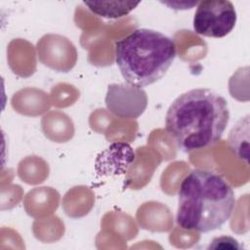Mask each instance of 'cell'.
Segmentation results:
<instances>
[{
    "instance_id": "6da1fadb",
    "label": "cell",
    "mask_w": 250,
    "mask_h": 250,
    "mask_svg": "<svg viewBox=\"0 0 250 250\" xmlns=\"http://www.w3.org/2000/svg\"><path fill=\"white\" fill-rule=\"evenodd\" d=\"M229 120L227 100L209 88L177 97L165 115V129L184 152L202 149L221 140Z\"/></svg>"
},
{
    "instance_id": "7a4b0ae2",
    "label": "cell",
    "mask_w": 250,
    "mask_h": 250,
    "mask_svg": "<svg viewBox=\"0 0 250 250\" xmlns=\"http://www.w3.org/2000/svg\"><path fill=\"white\" fill-rule=\"evenodd\" d=\"M234 206L233 189L221 175L194 169L181 183L176 222L187 230L209 232L230 218Z\"/></svg>"
},
{
    "instance_id": "3957f363",
    "label": "cell",
    "mask_w": 250,
    "mask_h": 250,
    "mask_svg": "<svg viewBox=\"0 0 250 250\" xmlns=\"http://www.w3.org/2000/svg\"><path fill=\"white\" fill-rule=\"evenodd\" d=\"M177 48L154 29L138 28L115 42V62L127 84L143 88L160 80L172 65Z\"/></svg>"
},
{
    "instance_id": "277c9868",
    "label": "cell",
    "mask_w": 250,
    "mask_h": 250,
    "mask_svg": "<svg viewBox=\"0 0 250 250\" xmlns=\"http://www.w3.org/2000/svg\"><path fill=\"white\" fill-rule=\"evenodd\" d=\"M236 20V11L230 1L204 0L197 4L192 25L199 35L222 38L232 31Z\"/></svg>"
},
{
    "instance_id": "5b68a950",
    "label": "cell",
    "mask_w": 250,
    "mask_h": 250,
    "mask_svg": "<svg viewBox=\"0 0 250 250\" xmlns=\"http://www.w3.org/2000/svg\"><path fill=\"white\" fill-rule=\"evenodd\" d=\"M105 104L116 116L138 118L147 105V97L142 88L129 84H110L107 87Z\"/></svg>"
},
{
    "instance_id": "8992f818",
    "label": "cell",
    "mask_w": 250,
    "mask_h": 250,
    "mask_svg": "<svg viewBox=\"0 0 250 250\" xmlns=\"http://www.w3.org/2000/svg\"><path fill=\"white\" fill-rule=\"evenodd\" d=\"M83 3L93 14L105 19L122 18L140 4L132 1H84Z\"/></svg>"
}]
</instances>
